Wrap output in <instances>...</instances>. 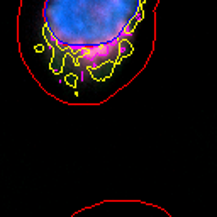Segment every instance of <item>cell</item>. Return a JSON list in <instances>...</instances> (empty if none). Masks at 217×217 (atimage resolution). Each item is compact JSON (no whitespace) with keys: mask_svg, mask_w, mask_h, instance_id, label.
Instances as JSON below:
<instances>
[{"mask_svg":"<svg viewBox=\"0 0 217 217\" xmlns=\"http://www.w3.org/2000/svg\"><path fill=\"white\" fill-rule=\"evenodd\" d=\"M144 0H46V38L61 66L104 80L131 51Z\"/></svg>","mask_w":217,"mask_h":217,"instance_id":"6da1fadb","label":"cell"}]
</instances>
